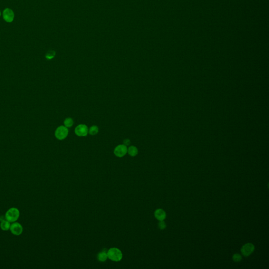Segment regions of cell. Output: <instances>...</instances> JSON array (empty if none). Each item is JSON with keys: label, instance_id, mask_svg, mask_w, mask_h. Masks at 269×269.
Listing matches in <instances>:
<instances>
[{"label": "cell", "instance_id": "obj_2", "mask_svg": "<svg viewBox=\"0 0 269 269\" xmlns=\"http://www.w3.org/2000/svg\"><path fill=\"white\" fill-rule=\"evenodd\" d=\"M108 258L115 262L120 261L123 258V253L119 249L113 248L109 249L107 251Z\"/></svg>", "mask_w": 269, "mask_h": 269}, {"label": "cell", "instance_id": "obj_3", "mask_svg": "<svg viewBox=\"0 0 269 269\" xmlns=\"http://www.w3.org/2000/svg\"><path fill=\"white\" fill-rule=\"evenodd\" d=\"M68 129L66 127L60 126L56 129L55 133V135L56 138L59 140H63L66 138L68 135Z\"/></svg>", "mask_w": 269, "mask_h": 269}, {"label": "cell", "instance_id": "obj_1", "mask_svg": "<svg viewBox=\"0 0 269 269\" xmlns=\"http://www.w3.org/2000/svg\"><path fill=\"white\" fill-rule=\"evenodd\" d=\"M20 211L16 208H11L6 212L5 218L8 221L13 223L18 220L20 217Z\"/></svg>", "mask_w": 269, "mask_h": 269}, {"label": "cell", "instance_id": "obj_18", "mask_svg": "<svg viewBox=\"0 0 269 269\" xmlns=\"http://www.w3.org/2000/svg\"><path fill=\"white\" fill-rule=\"evenodd\" d=\"M123 143L124 145H125L126 146H128L131 143V141L128 139H126L123 141Z\"/></svg>", "mask_w": 269, "mask_h": 269}, {"label": "cell", "instance_id": "obj_14", "mask_svg": "<svg viewBox=\"0 0 269 269\" xmlns=\"http://www.w3.org/2000/svg\"><path fill=\"white\" fill-rule=\"evenodd\" d=\"M98 131H99V129H98L97 126H93L89 128L88 133L91 135H95L98 133Z\"/></svg>", "mask_w": 269, "mask_h": 269}, {"label": "cell", "instance_id": "obj_19", "mask_svg": "<svg viewBox=\"0 0 269 269\" xmlns=\"http://www.w3.org/2000/svg\"><path fill=\"white\" fill-rule=\"evenodd\" d=\"M0 15H1V12H0Z\"/></svg>", "mask_w": 269, "mask_h": 269}, {"label": "cell", "instance_id": "obj_13", "mask_svg": "<svg viewBox=\"0 0 269 269\" xmlns=\"http://www.w3.org/2000/svg\"><path fill=\"white\" fill-rule=\"evenodd\" d=\"M74 121L72 119V118H66L65 121H64V124L65 127L67 128H70L73 126Z\"/></svg>", "mask_w": 269, "mask_h": 269}, {"label": "cell", "instance_id": "obj_5", "mask_svg": "<svg viewBox=\"0 0 269 269\" xmlns=\"http://www.w3.org/2000/svg\"><path fill=\"white\" fill-rule=\"evenodd\" d=\"M76 135L79 137H85L87 136L88 133L87 126L84 124H81L76 127L75 130Z\"/></svg>", "mask_w": 269, "mask_h": 269}, {"label": "cell", "instance_id": "obj_4", "mask_svg": "<svg viewBox=\"0 0 269 269\" xmlns=\"http://www.w3.org/2000/svg\"><path fill=\"white\" fill-rule=\"evenodd\" d=\"M10 230L13 234L16 236L21 235L23 231V226L20 223L17 222H13L11 224Z\"/></svg>", "mask_w": 269, "mask_h": 269}, {"label": "cell", "instance_id": "obj_16", "mask_svg": "<svg viewBox=\"0 0 269 269\" xmlns=\"http://www.w3.org/2000/svg\"><path fill=\"white\" fill-rule=\"evenodd\" d=\"M232 259H233L234 261L236 262H240L241 261L242 259V257L240 254L236 253V254H234L233 256Z\"/></svg>", "mask_w": 269, "mask_h": 269}, {"label": "cell", "instance_id": "obj_15", "mask_svg": "<svg viewBox=\"0 0 269 269\" xmlns=\"http://www.w3.org/2000/svg\"><path fill=\"white\" fill-rule=\"evenodd\" d=\"M56 53L54 50H50L48 51L46 54L45 57L48 60H51L54 58L55 56Z\"/></svg>", "mask_w": 269, "mask_h": 269}, {"label": "cell", "instance_id": "obj_8", "mask_svg": "<svg viewBox=\"0 0 269 269\" xmlns=\"http://www.w3.org/2000/svg\"><path fill=\"white\" fill-rule=\"evenodd\" d=\"M3 18L5 21L7 22H12L14 18V14L12 10L10 9H6L5 10L3 11Z\"/></svg>", "mask_w": 269, "mask_h": 269}, {"label": "cell", "instance_id": "obj_12", "mask_svg": "<svg viewBox=\"0 0 269 269\" xmlns=\"http://www.w3.org/2000/svg\"><path fill=\"white\" fill-rule=\"evenodd\" d=\"M127 152L129 155L131 157H135L138 154V149L135 146H131L127 149Z\"/></svg>", "mask_w": 269, "mask_h": 269}, {"label": "cell", "instance_id": "obj_17", "mask_svg": "<svg viewBox=\"0 0 269 269\" xmlns=\"http://www.w3.org/2000/svg\"><path fill=\"white\" fill-rule=\"evenodd\" d=\"M158 226L159 229H161V230H164L166 228V223L164 221V220L160 221L158 224Z\"/></svg>", "mask_w": 269, "mask_h": 269}, {"label": "cell", "instance_id": "obj_11", "mask_svg": "<svg viewBox=\"0 0 269 269\" xmlns=\"http://www.w3.org/2000/svg\"><path fill=\"white\" fill-rule=\"evenodd\" d=\"M107 258V251H106V250H104L103 251L99 252L97 256V259L99 261L105 262Z\"/></svg>", "mask_w": 269, "mask_h": 269}, {"label": "cell", "instance_id": "obj_10", "mask_svg": "<svg viewBox=\"0 0 269 269\" xmlns=\"http://www.w3.org/2000/svg\"><path fill=\"white\" fill-rule=\"evenodd\" d=\"M11 222L8 221L6 219H3L1 221V224H0V227L1 229L3 231H8L10 230V228Z\"/></svg>", "mask_w": 269, "mask_h": 269}, {"label": "cell", "instance_id": "obj_9", "mask_svg": "<svg viewBox=\"0 0 269 269\" xmlns=\"http://www.w3.org/2000/svg\"><path fill=\"white\" fill-rule=\"evenodd\" d=\"M155 216L156 219L159 221L164 220L166 217V214L164 210L161 209H157L155 212Z\"/></svg>", "mask_w": 269, "mask_h": 269}, {"label": "cell", "instance_id": "obj_7", "mask_svg": "<svg viewBox=\"0 0 269 269\" xmlns=\"http://www.w3.org/2000/svg\"><path fill=\"white\" fill-rule=\"evenodd\" d=\"M127 153V146L124 145H119L114 150V154L118 157H123Z\"/></svg>", "mask_w": 269, "mask_h": 269}, {"label": "cell", "instance_id": "obj_6", "mask_svg": "<svg viewBox=\"0 0 269 269\" xmlns=\"http://www.w3.org/2000/svg\"><path fill=\"white\" fill-rule=\"evenodd\" d=\"M254 245L250 243L244 244L241 249L242 254L245 257H248L253 253L254 250Z\"/></svg>", "mask_w": 269, "mask_h": 269}]
</instances>
